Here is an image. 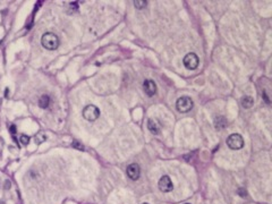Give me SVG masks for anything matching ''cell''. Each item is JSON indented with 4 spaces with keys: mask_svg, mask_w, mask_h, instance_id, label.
Segmentation results:
<instances>
[{
    "mask_svg": "<svg viewBox=\"0 0 272 204\" xmlns=\"http://www.w3.org/2000/svg\"><path fill=\"white\" fill-rule=\"evenodd\" d=\"M67 4L70 6L72 9H77V8H78V2H77V1H73V2L70 1V2H67Z\"/></svg>",
    "mask_w": 272,
    "mask_h": 204,
    "instance_id": "obj_17",
    "label": "cell"
},
{
    "mask_svg": "<svg viewBox=\"0 0 272 204\" xmlns=\"http://www.w3.org/2000/svg\"><path fill=\"white\" fill-rule=\"evenodd\" d=\"M238 194H239L240 196L245 197V195H246V190H245V188H239V190H238Z\"/></svg>",
    "mask_w": 272,
    "mask_h": 204,
    "instance_id": "obj_18",
    "label": "cell"
},
{
    "mask_svg": "<svg viewBox=\"0 0 272 204\" xmlns=\"http://www.w3.org/2000/svg\"><path fill=\"white\" fill-rule=\"evenodd\" d=\"M0 204H5V203H0Z\"/></svg>",
    "mask_w": 272,
    "mask_h": 204,
    "instance_id": "obj_22",
    "label": "cell"
},
{
    "mask_svg": "<svg viewBox=\"0 0 272 204\" xmlns=\"http://www.w3.org/2000/svg\"><path fill=\"white\" fill-rule=\"evenodd\" d=\"M183 64H184V66L187 69L193 70V69H196V68H197V66H199V64H200V59L195 53L191 52V53H187L184 57Z\"/></svg>",
    "mask_w": 272,
    "mask_h": 204,
    "instance_id": "obj_5",
    "label": "cell"
},
{
    "mask_svg": "<svg viewBox=\"0 0 272 204\" xmlns=\"http://www.w3.org/2000/svg\"><path fill=\"white\" fill-rule=\"evenodd\" d=\"M143 88L144 92L149 96H153L156 93V84L152 80H145L143 83Z\"/></svg>",
    "mask_w": 272,
    "mask_h": 204,
    "instance_id": "obj_8",
    "label": "cell"
},
{
    "mask_svg": "<svg viewBox=\"0 0 272 204\" xmlns=\"http://www.w3.org/2000/svg\"><path fill=\"white\" fill-rule=\"evenodd\" d=\"M253 103H254V100L250 96H244L243 99H242V106H243L244 108H246V109L250 108L253 106Z\"/></svg>",
    "mask_w": 272,
    "mask_h": 204,
    "instance_id": "obj_11",
    "label": "cell"
},
{
    "mask_svg": "<svg viewBox=\"0 0 272 204\" xmlns=\"http://www.w3.org/2000/svg\"><path fill=\"white\" fill-rule=\"evenodd\" d=\"M9 187H10V182H9V180H6V182H5V188L8 190Z\"/></svg>",
    "mask_w": 272,
    "mask_h": 204,
    "instance_id": "obj_20",
    "label": "cell"
},
{
    "mask_svg": "<svg viewBox=\"0 0 272 204\" xmlns=\"http://www.w3.org/2000/svg\"><path fill=\"white\" fill-rule=\"evenodd\" d=\"M9 129H10V131L13 133V135H15V134H16V127H15L14 125H11V126L9 127Z\"/></svg>",
    "mask_w": 272,
    "mask_h": 204,
    "instance_id": "obj_19",
    "label": "cell"
},
{
    "mask_svg": "<svg viewBox=\"0 0 272 204\" xmlns=\"http://www.w3.org/2000/svg\"><path fill=\"white\" fill-rule=\"evenodd\" d=\"M146 1H140V0H137V1H134V6H135V8H137V9H143V8L146 6Z\"/></svg>",
    "mask_w": 272,
    "mask_h": 204,
    "instance_id": "obj_14",
    "label": "cell"
},
{
    "mask_svg": "<svg viewBox=\"0 0 272 204\" xmlns=\"http://www.w3.org/2000/svg\"><path fill=\"white\" fill-rule=\"evenodd\" d=\"M147 128H149V131H151L152 134H154V135L160 134V131H161L160 125H159V123H158L156 120H154V119H149V120H147Z\"/></svg>",
    "mask_w": 272,
    "mask_h": 204,
    "instance_id": "obj_9",
    "label": "cell"
},
{
    "mask_svg": "<svg viewBox=\"0 0 272 204\" xmlns=\"http://www.w3.org/2000/svg\"><path fill=\"white\" fill-rule=\"evenodd\" d=\"M144 204H147V203H144Z\"/></svg>",
    "mask_w": 272,
    "mask_h": 204,
    "instance_id": "obj_23",
    "label": "cell"
},
{
    "mask_svg": "<svg viewBox=\"0 0 272 204\" xmlns=\"http://www.w3.org/2000/svg\"><path fill=\"white\" fill-rule=\"evenodd\" d=\"M193 106H194V103L189 96H182L176 102L177 110L179 112H188L193 108Z\"/></svg>",
    "mask_w": 272,
    "mask_h": 204,
    "instance_id": "obj_2",
    "label": "cell"
},
{
    "mask_svg": "<svg viewBox=\"0 0 272 204\" xmlns=\"http://www.w3.org/2000/svg\"><path fill=\"white\" fill-rule=\"evenodd\" d=\"M50 104V98L48 95H42L40 99H39V107L42 108V109H45L48 108Z\"/></svg>",
    "mask_w": 272,
    "mask_h": 204,
    "instance_id": "obj_10",
    "label": "cell"
},
{
    "mask_svg": "<svg viewBox=\"0 0 272 204\" xmlns=\"http://www.w3.org/2000/svg\"><path fill=\"white\" fill-rule=\"evenodd\" d=\"M159 188L163 193H169L174 188V184L171 182L169 176H162L159 180Z\"/></svg>",
    "mask_w": 272,
    "mask_h": 204,
    "instance_id": "obj_6",
    "label": "cell"
},
{
    "mask_svg": "<svg viewBox=\"0 0 272 204\" xmlns=\"http://www.w3.org/2000/svg\"><path fill=\"white\" fill-rule=\"evenodd\" d=\"M227 125V120L225 119V117L219 116L218 118H215V127L217 128H223Z\"/></svg>",
    "mask_w": 272,
    "mask_h": 204,
    "instance_id": "obj_12",
    "label": "cell"
},
{
    "mask_svg": "<svg viewBox=\"0 0 272 204\" xmlns=\"http://www.w3.org/2000/svg\"><path fill=\"white\" fill-rule=\"evenodd\" d=\"M227 145L231 150H239L244 146V139L239 134H231L227 139Z\"/></svg>",
    "mask_w": 272,
    "mask_h": 204,
    "instance_id": "obj_4",
    "label": "cell"
},
{
    "mask_svg": "<svg viewBox=\"0 0 272 204\" xmlns=\"http://www.w3.org/2000/svg\"><path fill=\"white\" fill-rule=\"evenodd\" d=\"M34 139H35V142H37V144H41V143H43L44 141L47 139V136H45V134H43L42 131H40V133H37V135H35Z\"/></svg>",
    "mask_w": 272,
    "mask_h": 204,
    "instance_id": "obj_13",
    "label": "cell"
},
{
    "mask_svg": "<svg viewBox=\"0 0 272 204\" xmlns=\"http://www.w3.org/2000/svg\"><path fill=\"white\" fill-rule=\"evenodd\" d=\"M19 141H21V143H22L23 145H27L29 143V137L27 135H21Z\"/></svg>",
    "mask_w": 272,
    "mask_h": 204,
    "instance_id": "obj_15",
    "label": "cell"
},
{
    "mask_svg": "<svg viewBox=\"0 0 272 204\" xmlns=\"http://www.w3.org/2000/svg\"><path fill=\"white\" fill-rule=\"evenodd\" d=\"M126 172H127V176H128L132 180H137V179L140 178V175H141V168L137 163H132V164H129V166L127 167Z\"/></svg>",
    "mask_w": 272,
    "mask_h": 204,
    "instance_id": "obj_7",
    "label": "cell"
},
{
    "mask_svg": "<svg viewBox=\"0 0 272 204\" xmlns=\"http://www.w3.org/2000/svg\"><path fill=\"white\" fill-rule=\"evenodd\" d=\"M83 117L86 120H88V121H94V120H96L100 117V110L98 109L95 106H93V104L86 106L83 109Z\"/></svg>",
    "mask_w": 272,
    "mask_h": 204,
    "instance_id": "obj_3",
    "label": "cell"
},
{
    "mask_svg": "<svg viewBox=\"0 0 272 204\" xmlns=\"http://www.w3.org/2000/svg\"><path fill=\"white\" fill-rule=\"evenodd\" d=\"M72 146H73V147H76V149H78V150H84V146L82 145V144H80L78 142H76V141L72 143Z\"/></svg>",
    "mask_w": 272,
    "mask_h": 204,
    "instance_id": "obj_16",
    "label": "cell"
},
{
    "mask_svg": "<svg viewBox=\"0 0 272 204\" xmlns=\"http://www.w3.org/2000/svg\"><path fill=\"white\" fill-rule=\"evenodd\" d=\"M185 204H189V203H185Z\"/></svg>",
    "mask_w": 272,
    "mask_h": 204,
    "instance_id": "obj_21",
    "label": "cell"
},
{
    "mask_svg": "<svg viewBox=\"0 0 272 204\" xmlns=\"http://www.w3.org/2000/svg\"><path fill=\"white\" fill-rule=\"evenodd\" d=\"M41 44L47 50H56L59 47V37L51 32L44 33L41 37Z\"/></svg>",
    "mask_w": 272,
    "mask_h": 204,
    "instance_id": "obj_1",
    "label": "cell"
}]
</instances>
